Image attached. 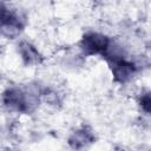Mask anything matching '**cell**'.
Returning <instances> with one entry per match:
<instances>
[{
  "label": "cell",
  "instance_id": "5",
  "mask_svg": "<svg viewBox=\"0 0 151 151\" xmlns=\"http://www.w3.org/2000/svg\"><path fill=\"white\" fill-rule=\"evenodd\" d=\"M137 103L139 109L149 117H151V91H142L138 94Z\"/></svg>",
  "mask_w": 151,
  "mask_h": 151
},
{
  "label": "cell",
  "instance_id": "6",
  "mask_svg": "<svg viewBox=\"0 0 151 151\" xmlns=\"http://www.w3.org/2000/svg\"><path fill=\"white\" fill-rule=\"evenodd\" d=\"M96 1H100V0H96Z\"/></svg>",
  "mask_w": 151,
  "mask_h": 151
},
{
  "label": "cell",
  "instance_id": "2",
  "mask_svg": "<svg viewBox=\"0 0 151 151\" xmlns=\"http://www.w3.org/2000/svg\"><path fill=\"white\" fill-rule=\"evenodd\" d=\"M111 38L100 32H87L79 41V50L84 55H104L111 44Z\"/></svg>",
  "mask_w": 151,
  "mask_h": 151
},
{
  "label": "cell",
  "instance_id": "3",
  "mask_svg": "<svg viewBox=\"0 0 151 151\" xmlns=\"http://www.w3.org/2000/svg\"><path fill=\"white\" fill-rule=\"evenodd\" d=\"M18 54L22 63L27 66L39 65L42 61V55L40 54L37 46L27 40H20L18 42Z\"/></svg>",
  "mask_w": 151,
  "mask_h": 151
},
{
  "label": "cell",
  "instance_id": "1",
  "mask_svg": "<svg viewBox=\"0 0 151 151\" xmlns=\"http://www.w3.org/2000/svg\"><path fill=\"white\" fill-rule=\"evenodd\" d=\"M25 27V18L15 8L7 6L2 1V14H1V34L5 39L19 38L21 31Z\"/></svg>",
  "mask_w": 151,
  "mask_h": 151
},
{
  "label": "cell",
  "instance_id": "4",
  "mask_svg": "<svg viewBox=\"0 0 151 151\" xmlns=\"http://www.w3.org/2000/svg\"><path fill=\"white\" fill-rule=\"evenodd\" d=\"M94 142V136L87 127L77 129L68 137V144L74 149H81Z\"/></svg>",
  "mask_w": 151,
  "mask_h": 151
}]
</instances>
